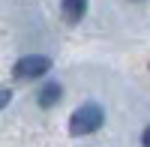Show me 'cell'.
Instances as JSON below:
<instances>
[{"label": "cell", "mask_w": 150, "mask_h": 147, "mask_svg": "<svg viewBox=\"0 0 150 147\" xmlns=\"http://www.w3.org/2000/svg\"><path fill=\"white\" fill-rule=\"evenodd\" d=\"M105 120V111L99 108L96 102H84L81 108H75L72 117H69V132L75 138L78 135H90V132H96L99 126H102Z\"/></svg>", "instance_id": "6da1fadb"}, {"label": "cell", "mask_w": 150, "mask_h": 147, "mask_svg": "<svg viewBox=\"0 0 150 147\" xmlns=\"http://www.w3.org/2000/svg\"><path fill=\"white\" fill-rule=\"evenodd\" d=\"M48 69H51V57H45V54H27V57H21L15 63V78H21V81L39 78V75H45Z\"/></svg>", "instance_id": "7a4b0ae2"}, {"label": "cell", "mask_w": 150, "mask_h": 147, "mask_svg": "<svg viewBox=\"0 0 150 147\" xmlns=\"http://www.w3.org/2000/svg\"><path fill=\"white\" fill-rule=\"evenodd\" d=\"M60 96H63V87H60L57 81H48L45 87L36 93V102H39L42 108H54V105L60 102Z\"/></svg>", "instance_id": "3957f363"}, {"label": "cell", "mask_w": 150, "mask_h": 147, "mask_svg": "<svg viewBox=\"0 0 150 147\" xmlns=\"http://www.w3.org/2000/svg\"><path fill=\"white\" fill-rule=\"evenodd\" d=\"M60 9H63V18L69 24L81 21L84 12H87V0H60Z\"/></svg>", "instance_id": "277c9868"}, {"label": "cell", "mask_w": 150, "mask_h": 147, "mask_svg": "<svg viewBox=\"0 0 150 147\" xmlns=\"http://www.w3.org/2000/svg\"><path fill=\"white\" fill-rule=\"evenodd\" d=\"M9 99H12V93H9L6 87H0V111H3V108L9 105Z\"/></svg>", "instance_id": "5b68a950"}, {"label": "cell", "mask_w": 150, "mask_h": 147, "mask_svg": "<svg viewBox=\"0 0 150 147\" xmlns=\"http://www.w3.org/2000/svg\"><path fill=\"white\" fill-rule=\"evenodd\" d=\"M141 144H144V147H150V126L144 129V135H141Z\"/></svg>", "instance_id": "8992f818"}]
</instances>
